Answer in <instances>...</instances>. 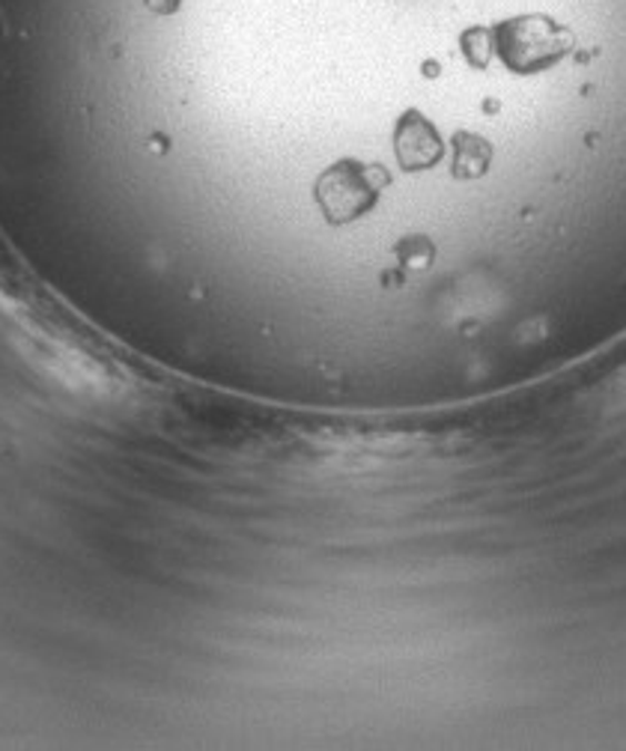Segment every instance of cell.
I'll return each mask as SVG.
<instances>
[{
  "label": "cell",
  "mask_w": 626,
  "mask_h": 751,
  "mask_svg": "<svg viewBox=\"0 0 626 751\" xmlns=\"http://www.w3.org/2000/svg\"><path fill=\"white\" fill-rule=\"evenodd\" d=\"M391 185V173L382 164L341 159L316 176L313 197L332 227H343L376 210L382 191Z\"/></svg>",
  "instance_id": "6da1fadb"
},
{
  "label": "cell",
  "mask_w": 626,
  "mask_h": 751,
  "mask_svg": "<svg viewBox=\"0 0 626 751\" xmlns=\"http://www.w3.org/2000/svg\"><path fill=\"white\" fill-rule=\"evenodd\" d=\"M493 39L502 63L516 75L546 72L573 48V33L546 16H516L495 24Z\"/></svg>",
  "instance_id": "7a4b0ae2"
},
{
  "label": "cell",
  "mask_w": 626,
  "mask_h": 751,
  "mask_svg": "<svg viewBox=\"0 0 626 751\" xmlns=\"http://www.w3.org/2000/svg\"><path fill=\"white\" fill-rule=\"evenodd\" d=\"M394 155L403 171H430L442 162L445 141L421 111H406L394 125Z\"/></svg>",
  "instance_id": "3957f363"
},
{
  "label": "cell",
  "mask_w": 626,
  "mask_h": 751,
  "mask_svg": "<svg viewBox=\"0 0 626 751\" xmlns=\"http://www.w3.org/2000/svg\"><path fill=\"white\" fill-rule=\"evenodd\" d=\"M493 162V146L481 134L460 132L454 138V176L456 180H477L484 176Z\"/></svg>",
  "instance_id": "277c9868"
},
{
  "label": "cell",
  "mask_w": 626,
  "mask_h": 751,
  "mask_svg": "<svg viewBox=\"0 0 626 751\" xmlns=\"http://www.w3.org/2000/svg\"><path fill=\"white\" fill-rule=\"evenodd\" d=\"M394 257H397L406 268L424 272V268L433 266V260H436V245H433L427 236H406L394 245Z\"/></svg>",
  "instance_id": "5b68a950"
},
{
  "label": "cell",
  "mask_w": 626,
  "mask_h": 751,
  "mask_svg": "<svg viewBox=\"0 0 626 751\" xmlns=\"http://www.w3.org/2000/svg\"><path fill=\"white\" fill-rule=\"evenodd\" d=\"M143 3H147V10L155 12V16H173V12L182 7V0H143Z\"/></svg>",
  "instance_id": "8992f818"
}]
</instances>
